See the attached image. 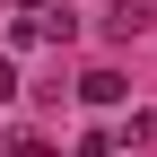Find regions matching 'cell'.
Returning a JSON list of instances; mask_svg holds the SVG:
<instances>
[{"mask_svg":"<svg viewBox=\"0 0 157 157\" xmlns=\"http://www.w3.org/2000/svg\"><path fill=\"white\" fill-rule=\"evenodd\" d=\"M140 26H148V0H113V9H105V35H122V44H131Z\"/></svg>","mask_w":157,"mask_h":157,"instance_id":"6da1fadb","label":"cell"},{"mask_svg":"<svg viewBox=\"0 0 157 157\" xmlns=\"http://www.w3.org/2000/svg\"><path fill=\"white\" fill-rule=\"evenodd\" d=\"M78 96H87V105H122L131 87H122V78H113V70H87V78H78Z\"/></svg>","mask_w":157,"mask_h":157,"instance_id":"7a4b0ae2","label":"cell"},{"mask_svg":"<svg viewBox=\"0 0 157 157\" xmlns=\"http://www.w3.org/2000/svg\"><path fill=\"white\" fill-rule=\"evenodd\" d=\"M9 96H17V61L0 52V105H9Z\"/></svg>","mask_w":157,"mask_h":157,"instance_id":"3957f363","label":"cell"}]
</instances>
